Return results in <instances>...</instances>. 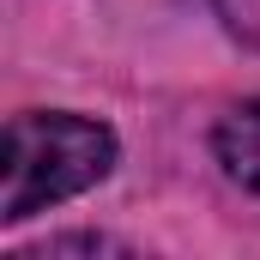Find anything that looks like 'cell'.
<instances>
[{
    "instance_id": "1",
    "label": "cell",
    "mask_w": 260,
    "mask_h": 260,
    "mask_svg": "<svg viewBox=\"0 0 260 260\" xmlns=\"http://www.w3.org/2000/svg\"><path fill=\"white\" fill-rule=\"evenodd\" d=\"M121 164V139L109 121L79 109H18L0 145V224H30L37 212L67 206L109 182Z\"/></svg>"
},
{
    "instance_id": "2",
    "label": "cell",
    "mask_w": 260,
    "mask_h": 260,
    "mask_svg": "<svg viewBox=\"0 0 260 260\" xmlns=\"http://www.w3.org/2000/svg\"><path fill=\"white\" fill-rule=\"evenodd\" d=\"M212 157L224 170V182H236L242 194L260 200V91L230 103L212 127Z\"/></svg>"
},
{
    "instance_id": "3",
    "label": "cell",
    "mask_w": 260,
    "mask_h": 260,
    "mask_svg": "<svg viewBox=\"0 0 260 260\" xmlns=\"http://www.w3.org/2000/svg\"><path fill=\"white\" fill-rule=\"evenodd\" d=\"M212 12H218V24H224L242 49L260 55V0H212Z\"/></svg>"
}]
</instances>
